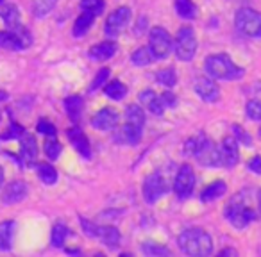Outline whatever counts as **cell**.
Here are the masks:
<instances>
[{"mask_svg":"<svg viewBox=\"0 0 261 257\" xmlns=\"http://www.w3.org/2000/svg\"><path fill=\"white\" fill-rule=\"evenodd\" d=\"M185 152L188 154V156L197 157V161H199L202 166H218V164H222L220 147H217V143L211 141V139L204 134L193 136V138L186 139Z\"/></svg>","mask_w":261,"mask_h":257,"instance_id":"6da1fadb","label":"cell"},{"mask_svg":"<svg viewBox=\"0 0 261 257\" xmlns=\"http://www.w3.org/2000/svg\"><path fill=\"white\" fill-rule=\"evenodd\" d=\"M179 248L188 255H210L213 252V241L211 236L202 229H186L185 232H181L177 238Z\"/></svg>","mask_w":261,"mask_h":257,"instance_id":"7a4b0ae2","label":"cell"},{"mask_svg":"<svg viewBox=\"0 0 261 257\" xmlns=\"http://www.w3.org/2000/svg\"><path fill=\"white\" fill-rule=\"evenodd\" d=\"M204 70L210 77L220 80H234L243 75V68L232 63L227 54H213L204 61Z\"/></svg>","mask_w":261,"mask_h":257,"instance_id":"3957f363","label":"cell"},{"mask_svg":"<svg viewBox=\"0 0 261 257\" xmlns=\"http://www.w3.org/2000/svg\"><path fill=\"white\" fill-rule=\"evenodd\" d=\"M224 214H225V218H227L229 223H231L234 229H238V231L245 229L247 225H249L250 221L256 218L254 211L250 209L249 206H247L245 200H243L240 195L238 196H232V198L229 200V204L225 206Z\"/></svg>","mask_w":261,"mask_h":257,"instance_id":"277c9868","label":"cell"},{"mask_svg":"<svg viewBox=\"0 0 261 257\" xmlns=\"http://www.w3.org/2000/svg\"><path fill=\"white\" fill-rule=\"evenodd\" d=\"M236 29L250 38H261V13L254 9L243 8L236 13Z\"/></svg>","mask_w":261,"mask_h":257,"instance_id":"5b68a950","label":"cell"},{"mask_svg":"<svg viewBox=\"0 0 261 257\" xmlns=\"http://www.w3.org/2000/svg\"><path fill=\"white\" fill-rule=\"evenodd\" d=\"M197 52V38L192 27L185 25L179 29L177 40H175V55L181 61H192Z\"/></svg>","mask_w":261,"mask_h":257,"instance_id":"8992f818","label":"cell"},{"mask_svg":"<svg viewBox=\"0 0 261 257\" xmlns=\"http://www.w3.org/2000/svg\"><path fill=\"white\" fill-rule=\"evenodd\" d=\"M149 41H150L149 48H150V52H152L154 59H165L170 54L172 47H174L172 36L163 27H154L149 34Z\"/></svg>","mask_w":261,"mask_h":257,"instance_id":"52a82bcc","label":"cell"},{"mask_svg":"<svg viewBox=\"0 0 261 257\" xmlns=\"http://www.w3.org/2000/svg\"><path fill=\"white\" fill-rule=\"evenodd\" d=\"M193 186H195V174H193V168L190 164H182L179 168L177 175H175L174 181V191L175 195L181 200L188 198L193 193Z\"/></svg>","mask_w":261,"mask_h":257,"instance_id":"ba28073f","label":"cell"},{"mask_svg":"<svg viewBox=\"0 0 261 257\" xmlns=\"http://www.w3.org/2000/svg\"><path fill=\"white\" fill-rule=\"evenodd\" d=\"M167 193V181L160 174H152L143 182V198L147 204H156L161 195Z\"/></svg>","mask_w":261,"mask_h":257,"instance_id":"9c48e42d","label":"cell"},{"mask_svg":"<svg viewBox=\"0 0 261 257\" xmlns=\"http://www.w3.org/2000/svg\"><path fill=\"white\" fill-rule=\"evenodd\" d=\"M129 18H130V9L129 8L115 9V11L106 18L104 33L108 34V36H116V34H120V31L127 25Z\"/></svg>","mask_w":261,"mask_h":257,"instance_id":"30bf717a","label":"cell"},{"mask_svg":"<svg viewBox=\"0 0 261 257\" xmlns=\"http://www.w3.org/2000/svg\"><path fill=\"white\" fill-rule=\"evenodd\" d=\"M118 120H120V116L116 109L104 107L93 116L91 123H93V127L98 129V131H111V129H115V127L118 125Z\"/></svg>","mask_w":261,"mask_h":257,"instance_id":"8fae6325","label":"cell"},{"mask_svg":"<svg viewBox=\"0 0 261 257\" xmlns=\"http://www.w3.org/2000/svg\"><path fill=\"white\" fill-rule=\"evenodd\" d=\"M195 91L206 102H217L220 97V90H218L217 82L213 79H207V77H199L195 80Z\"/></svg>","mask_w":261,"mask_h":257,"instance_id":"7c38bea8","label":"cell"},{"mask_svg":"<svg viewBox=\"0 0 261 257\" xmlns=\"http://www.w3.org/2000/svg\"><path fill=\"white\" fill-rule=\"evenodd\" d=\"M115 139L122 145H136L142 139V127L133 125V123H125L116 131Z\"/></svg>","mask_w":261,"mask_h":257,"instance_id":"4fadbf2b","label":"cell"},{"mask_svg":"<svg viewBox=\"0 0 261 257\" xmlns=\"http://www.w3.org/2000/svg\"><path fill=\"white\" fill-rule=\"evenodd\" d=\"M222 154V164L225 166H234L238 163V141L234 136H225L220 145Z\"/></svg>","mask_w":261,"mask_h":257,"instance_id":"5bb4252c","label":"cell"},{"mask_svg":"<svg viewBox=\"0 0 261 257\" xmlns=\"http://www.w3.org/2000/svg\"><path fill=\"white\" fill-rule=\"evenodd\" d=\"M25 196H27V184L22 181H15L4 188L2 202L8 204V206L9 204H18V202H22Z\"/></svg>","mask_w":261,"mask_h":257,"instance_id":"9a60e30c","label":"cell"},{"mask_svg":"<svg viewBox=\"0 0 261 257\" xmlns=\"http://www.w3.org/2000/svg\"><path fill=\"white\" fill-rule=\"evenodd\" d=\"M68 139L73 145V149L84 157V159H90L91 156V149H90V141H88L86 134L81 131L79 127H72L68 131Z\"/></svg>","mask_w":261,"mask_h":257,"instance_id":"2e32d148","label":"cell"},{"mask_svg":"<svg viewBox=\"0 0 261 257\" xmlns=\"http://www.w3.org/2000/svg\"><path fill=\"white\" fill-rule=\"evenodd\" d=\"M140 102H142V104L145 105L152 115H156V116L163 115V111H165L163 98H161L160 95H156V91H152V90L142 91V95H140Z\"/></svg>","mask_w":261,"mask_h":257,"instance_id":"e0dca14e","label":"cell"},{"mask_svg":"<svg viewBox=\"0 0 261 257\" xmlns=\"http://www.w3.org/2000/svg\"><path fill=\"white\" fill-rule=\"evenodd\" d=\"M20 154H22V159L25 161V164H34L38 156V145L36 139L33 134H23L22 141H20Z\"/></svg>","mask_w":261,"mask_h":257,"instance_id":"ac0fdd59","label":"cell"},{"mask_svg":"<svg viewBox=\"0 0 261 257\" xmlns=\"http://www.w3.org/2000/svg\"><path fill=\"white\" fill-rule=\"evenodd\" d=\"M13 238H15V221L8 220L0 223V250L8 252L13 246Z\"/></svg>","mask_w":261,"mask_h":257,"instance_id":"d6986e66","label":"cell"},{"mask_svg":"<svg viewBox=\"0 0 261 257\" xmlns=\"http://www.w3.org/2000/svg\"><path fill=\"white\" fill-rule=\"evenodd\" d=\"M115 52H116V45L113 41H104V43H98L95 47H91L88 54H90V58L97 59V61H104V59L113 58Z\"/></svg>","mask_w":261,"mask_h":257,"instance_id":"ffe728a7","label":"cell"},{"mask_svg":"<svg viewBox=\"0 0 261 257\" xmlns=\"http://www.w3.org/2000/svg\"><path fill=\"white\" fill-rule=\"evenodd\" d=\"M95 238H98L102 243H104V245L111 246V248L118 245V241H120L118 231H116L115 227H111V225H102V227H97Z\"/></svg>","mask_w":261,"mask_h":257,"instance_id":"44dd1931","label":"cell"},{"mask_svg":"<svg viewBox=\"0 0 261 257\" xmlns=\"http://www.w3.org/2000/svg\"><path fill=\"white\" fill-rule=\"evenodd\" d=\"M225 189H227L225 182L217 181V182H213V184H210L202 193H200V200H202V202H213V200H218L225 193Z\"/></svg>","mask_w":261,"mask_h":257,"instance_id":"7402d4cb","label":"cell"},{"mask_svg":"<svg viewBox=\"0 0 261 257\" xmlns=\"http://www.w3.org/2000/svg\"><path fill=\"white\" fill-rule=\"evenodd\" d=\"M0 18L4 20V23L9 27V29H15V27L20 25V13L18 8L13 4H8L4 8H0Z\"/></svg>","mask_w":261,"mask_h":257,"instance_id":"603a6c76","label":"cell"},{"mask_svg":"<svg viewBox=\"0 0 261 257\" xmlns=\"http://www.w3.org/2000/svg\"><path fill=\"white\" fill-rule=\"evenodd\" d=\"M95 22V15L90 11H83V15L79 16V18L75 20V23H73V36H84V34L88 33V29H90L91 25H93Z\"/></svg>","mask_w":261,"mask_h":257,"instance_id":"cb8c5ba5","label":"cell"},{"mask_svg":"<svg viewBox=\"0 0 261 257\" xmlns=\"http://www.w3.org/2000/svg\"><path fill=\"white\" fill-rule=\"evenodd\" d=\"M0 48H6V50H20V48H23V43L20 41V38L16 36V33H13V31H2V33H0Z\"/></svg>","mask_w":261,"mask_h":257,"instance_id":"d4e9b609","label":"cell"},{"mask_svg":"<svg viewBox=\"0 0 261 257\" xmlns=\"http://www.w3.org/2000/svg\"><path fill=\"white\" fill-rule=\"evenodd\" d=\"M175 13L185 20L197 18V6L192 0H175Z\"/></svg>","mask_w":261,"mask_h":257,"instance_id":"484cf974","label":"cell"},{"mask_svg":"<svg viewBox=\"0 0 261 257\" xmlns=\"http://www.w3.org/2000/svg\"><path fill=\"white\" fill-rule=\"evenodd\" d=\"M125 120H127V123L143 127V123H145V112H143V109L140 107V105L130 104V105H127V109H125Z\"/></svg>","mask_w":261,"mask_h":257,"instance_id":"4316f807","label":"cell"},{"mask_svg":"<svg viewBox=\"0 0 261 257\" xmlns=\"http://www.w3.org/2000/svg\"><path fill=\"white\" fill-rule=\"evenodd\" d=\"M104 93L113 100H120L127 95V88L120 80H111V82L104 84Z\"/></svg>","mask_w":261,"mask_h":257,"instance_id":"83f0119b","label":"cell"},{"mask_svg":"<svg viewBox=\"0 0 261 257\" xmlns=\"http://www.w3.org/2000/svg\"><path fill=\"white\" fill-rule=\"evenodd\" d=\"M65 107H66V112H68L70 120L77 122L81 118V112H83V100L79 97H68L65 100Z\"/></svg>","mask_w":261,"mask_h":257,"instance_id":"f1b7e54d","label":"cell"},{"mask_svg":"<svg viewBox=\"0 0 261 257\" xmlns=\"http://www.w3.org/2000/svg\"><path fill=\"white\" fill-rule=\"evenodd\" d=\"M154 59L152 52H150L149 47H142L138 48L136 52H133V55H130V61H133V65L136 66H147L150 65V61Z\"/></svg>","mask_w":261,"mask_h":257,"instance_id":"f546056e","label":"cell"},{"mask_svg":"<svg viewBox=\"0 0 261 257\" xmlns=\"http://www.w3.org/2000/svg\"><path fill=\"white\" fill-rule=\"evenodd\" d=\"M66 236H68V227H66L63 221H58V223L52 227V245H54L56 248H61Z\"/></svg>","mask_w":261,"mask_h":257,"instance_id":"4dcf8cb0","label":"cell"},{"mask_svg":"<svg viewBox=\"0 0 261 257\" xmlns=\"http://www.w3.org/2000/svg\"><path fill=\"white\" fill-rule=\"evenodd\" d=\"M38 177H40L45 184L50 186V184H56V181H58V172H56L50 164L41 163V164H38Z\"/></svg>","mask_w":261,"mask_h":257,"instance_id":"1f68e13d","label":"cell"},{"mask_svg":"<svg viewBox=\"0 0 261 257\" xmlns=\"http://www.w3.org/2000/svg\"><path fill=\"white\" fill-rule=\"evenodd\" d=\"M56 2L58 0H36L33 6V11H34V16H38V18H43V16H47L48 13L54 9Z\"/></svg>","mask_w":261,"mask_h":257,"instance_id":"d6a6232c","label":"cell"},{"mask_svg":"<svg viewBox=\"0 0 261 257\" xmlns=\"http://www.w3.org/2000/svg\"><path fill=\"white\" fill-rule=\"evenodd\" d=\"M156 79H158V82L163 84V86L172 88L175 84V80H177V77H175L174 68H165V70H158Z\"/></svg>","mask_w":261,"mask_h":257,"instance_id":"836d02e7","label":"cell"},{"mask_svg":"<svg viewBox=\"0 0 261 257\" xmlns=\"http://www.w3.org/2000/svg\"><path fill=\"white\" fill-rule=\"evenodd\" d=\"M45 154H47L48 159L56 161L61 154V143L58 139H54V136H50V139L45 141Z\"/></svg>","mask_w":261,"mask_h":257,"instance_id":"e575fe53","label":"cell"},{"mask_svg":"<svg viewBox=\"0 0 261 257\" xmlns=\"http://www.w3.org/2000/svg\"><path fill=\"white\" fill-rule=\"evenodd\" d=\"M81 8H83V11H90L97 16L104 11V0H83Z\"/></svg>","mask_w":261,"mask_h":257,"instance_id":"d590c367","label":"cell"},{"mask_svg":"<svg viewBox=\"0 0 261 257\" xmlns=\"http://www.w3.org/2000/svg\"><path fill=\"white\" fill-rule=\"evenodd\" d=\"M143 253L147 255H170V250L167 246H161V245H156V243H145L142 246Z\"/></svg>","mask_w":261,"mask_h":257,"instance_id":"8d00e7d4","label":"cell"},{"mask_svg":"<svg viewBox=\"0 0 261 257\" xmlns=\"http://www.w3.org/2000/svg\"><path fill=\"white\" fill-rule=\"evenodd\" d=\"M245 112H247V116H249L250 120H256V122H259V120H261V102L259 100L247 102Z\"/></svg>","mask_w":261,"mask_h":257,"instance_id":"74e56055","label":"cell"},{"mask_svg":"<svg viewBox=\"0 0 261 257\" xmlns=\"http://www.w3.org/2000/svg\"><path fill=\"white\" fill-rule=\"evenodd\" d=\"M108 77H109V70L108 68L98 70L97 77H95V80L91 82V86H90V91H95V90H98L100 86H104L106 80H108Z\"/></svg>","mask_w":261,"mask_h":257,"instance_id":"f35d334b","label":"cell"},{"mask_svg":"<svg viewBox=\"0 0 261 257\" xmlns=\"http://www.w3.org/2000/svg\"><path fill=\"white\" fill-rule=\"evenodd\" d=\"M38 132L45 136H56V127L47 120H41V122H38Z\"/></svg>","mask_w":261,"mask_h":257,"instance_id":"ab89813d","label":"cell"},{"mask_svg":"<svg viewBox=\"0 0 261 257\" xmlns=\"http://www.w3.org/2000/svg\"><path fill=\"white\" fill-rule=\"evenodd\" d=\"M232 129H234V138H236V141H242L243 145H247V147H250L252 145V139H250V136L249 134H245V132H243V129L242 127H232Z\"/></svg>","mask_w":261,"mask_h":257,"instance_id":"60d3db41","label":"cell"},{"mask_svg":"<svg viewBox=\"0 0 261 257\" xmlns=\"http://www.w3.org/2000/svg\"><path fill=\"white\" fill-rule=\"evenodd\" d=\"M23 134V129L20 125H16V123H13L11 127H9V131L6 132V134H2V138L4 139H9V138H20V136Z\"/></svg>","mask_w":261,"mask_h":257,"instance_id":"b9f144b4","label":"cell"},{"mask_svg":"<svg viewBox=\"0 0 261 257\" xmlns=\"http://www.w3.org/2000/svg\"><path fill=\"white\" fill-rule=\"evenodd\" d=\"M247 168L250 172H254L256 175H261V156H254L252 159L247 163Z\"/></svg>","mask_w":261,"mask_h":257,"instance_id":"7bdbcfd3","label":"cell"},{"mask_svg":"<svg viewBox=\"0 0 261 257\" xmlns=\"http://www.w3.org/2000/svg\"><path fill=\"white\" fill-rule=\"evenodd\" d=\"M161 98H163V104L165 105H170V107H174L175 100H177V97H175L174 93H170V91H165V93L161 95Z\"/></svg>","mask_w":261,"mask_h":257,"instance_id":"ee69618b","label":"cell"},{"mask_svg":"<svg viewBox=\"0 0 261 257\" xmlns=\"http://www.w3.org/2000/svg\"><path fill=\"white\" fill-rule=\"evenodd\" d=\"M220 255H236V250H231V248H225L220 252Z\"/></svg>","mask_w":261,"mask_h":257,"instance_id":"f6af8a7d","label":"cell"},{"mask_svg":"<svg viewBox=\"0 0 261 257\" xmlns=\"http://www.w3.org/2000/svg\"><path fill=\"white\" fill-rule=\"evenodd\" d=\"M6 98H8V93H6V91H0V102H4Z\"/></svg>","mask_w":261,"mask_h":257,"instance_id":"bcb514c9","label":"cell"},{"mask_svg":"<svg viewBox=\"0 0 261 257\" xmlns=\"http://www.w3.org/2000/svg\"><path fill=\"white\" fill-rule=\"evenodd\" d=\"M2 182H4V170L0 168V186H2Z\"/></svg>","mask_w":261,"mask_h":257,"instance_id":"7dc6e473","label":"cell"},{"mask_svg":"<svg viewBox=\"0 0 261 257\" xmlns=\"http://www.w3.org/2000/svg\"><path fill=\"white\" fill-rule=\"evenodd\" d=\"M257 204H259V214H261V191H259V196H257Z\"/></svg>","mask_w":261,"mask_h":257,"instance_id":"c3c4849f","label":"cell"},{"mask_svg":"<svg viewBox=\"0 0 261 257\" xmlns=\"http://www.w3.org/2000/svg\"><path fill=\"white\" fill-rule=\"evenodd\" d=\"M0 4H2V0H0Z\"/></svg>","mask_w":261,"mask_h":257,"instance_id":"681fc988","label":"cell"},{"mask_svg":"<svg viewBox=\"0 0 261 257\" xmlns=\"http://www.w3.org/2000/svg\"><path fill=\"white\" fill-rule=\"evenodd\" d=\"M0 120H2V116H0Z\"/></svg>","mask_w":261,"mask_h":257,"instance_id":"f907efd6","label":"cell"}]
</instances>
